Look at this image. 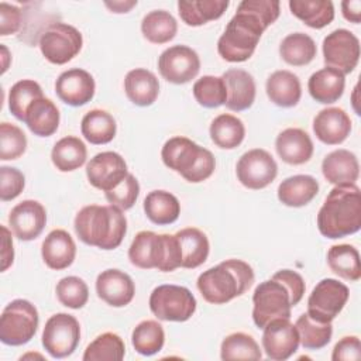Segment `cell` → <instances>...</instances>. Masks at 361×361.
<instances>
[{
	"mask_svg": "<svg viewBox=\"0 0 361 361\" xmlns=\"http://www.w3.org/2000/svg\"><path fill=\"white\" fill-rule=\"evenodd\" d=\"M361 358V341L357 336H345L333 348V361H358Z\"/></svg>",
	"mask_w": 361,
	"mask_h": 361,
	"instance_id": "51",
	"label": "cell"
},
{
	"mask_svg": "<svg viewBox=\"0 0 361 361\" xmlns=\"http://www.w3.org/2000/svg\"><path fill=\"white\" fill-rule=\"evenodd\" d=\"M82 135L90 144L100 145L113 141L117 131L114 117L102 109H93L87 111L80 123Z\"/></svg>",
	"mask_w": 361,
	"mask_h": 361,
	"instance_id": "34",
	"label": "cell"
},
{
	"mask_svg": "<svg viewBox=\"0 0 361 361\" xmlns=\"http://www.w3.org/2000/svg\"><path fill=\"white\" fill-rule=\"evenodd\" d=\"M127 175L128 169L124 158L114 151L99 152L86 165L89 183L103 192L113 189Z\"/></svg>",
	"mask_w": 361,
	"mask_h": 361,
	"instance_id": "17",
	"label": "cell"
},
{
	"mask_svg": "<svg viewBox=\"0 0 361 361\" xmlns=\"http://www.w3.org/2000/svg\"><path fill=\"white\" fill-rule=\"evenodd\" d=\"M1 271H7L14 261V250L11 233L6 226H1Z\"/></svg>",
	"mask_w": 361,
	"mask_h": 361,
	"instance_id": "54",
	"label": "cell"
},
{
	"mask_svg": "<svg viewBox=\"0 0 361 361\" xmlns=\"http://www.w3.org/2000/svg\"><path fill=\"white\" fill-rule=\"evenodd\" d=\"M254 282V271L243 259H226L203 271L197 278V289L212 305H224L245 293Z\"/></svg>",
	"mask_w": 361,
	"mask_h": 361,
	"instance_id": "4",
	"label": "cell"
},
{
	"mask_svg": "<svg viewBox=\"0 0 361 361\" xmlns=\"http://www.w3.org/2000/svg\"><path fill=\"white\" fill-rule=\"evenodd\" d=\"M21 25V10L6 1L0 3V35L16 34Z\"/></svg>",
	"mask_w": 361,
	"mask_h": 361,
	"instance_id": "52",
	"label": "cell"
},
{
	"mask_svg": "<svg viewBox=\"0 0 361 361\" xmlns=\"http://www.w3.org/2000/svg\"><path fill=\"white\" fill-rule=\"evenodd\" d=\"M126 344L123 338L111 331L97 336L85 350L83 361H120L124 358Z\"/></svg>",
	"mask_w": 361,
	"mask_h": 361,
	"instance_id": "42",
	"label": "cell"
},
{
	"mask_svg": "<svg viewBox=\"0 0 361 361\" xmlns=\"http://www.w3.org/2000/svg\"><path fill=\"white\" fill-rule=\"evenodd\" d=\"M27 149V137L24 131L11 124L1 123L0 124V159L10 161L20 158Z\"/></svg>",
	"mask_w": 361,
	"mask_h": 361,
	"instance_id": "48",
	"label": "cell"
},
{
	"mask_svg": "<svg viewBox=\"0 0 361 361\" xmlns=\"http://www.w3.org/2000/svg\"><path fill=\"white\" fill-rule=\"evenodd\" d=\"M281 13L275 0H244L217 41V52L227 62H244L254 54L262 32Z\"/></svg>",
	"mask_w": 361,
	"mask_h": 361,
	"instance_id": "1",
	"label": "cell"
},
{
	"mask_svg": "<svg viewBox=\"0 0 361 361\" xmlns=\"http://www.w3.org/2000/svg\"><path fill=\"white\" fill-rule=\"evenodd\" d=\"M193 293L179 285H159L149 295L152 314L164 322H186L196 312Z\"/></svg>",
	"mask_w": 361,
	"mask_h": 361,
	"instance_id": "9",
	"label": "cell"
},
{
	"mask_svg": "<svg viewBox=\"0 0 361 361\" xmlns=\"http://www.w3.org/2000/svg\"><path fill=\"white\" fill-rule=\"evenodd\" d=\"M272 276L279 279L281 282H283L286 285V288L289 289L290 296H292V305L296 306L305 295L306 285H305L303 278L292 269H281V271L275 272Z\"/></svg>",
	"mask_w": 361,
	"mask_h": 361,
	"instance_id": "53",
	"label": "cell"
},
{
	"mask_svg": "<svg viewBox=\"0 0 361 361\" xmlns=\"http://www.w3.org/2000/svg\"><path fill=\"white\" fill-rule=\"evenodd\" d=\"M180 254H182V268H197L206 262L210 251V244L207 235L196 228V227H186L179 230L176 234Z\"/></svg>",
	"mask_w": 361,
	"mask_h": 361,
	"instance_id": "31",
	"label": "cell"
},
{
	"mask_svg": "<svg viewBox=\"0 0 361 361\" xmlns=\"http://www.w3.org/2000/svg\"><path fill=\"white\" fill-rule=\"evenodd\" d=\"M341 13L347 21L358 24L361 21V1L360 0H344L341 3Z\"/></svg>",
	"mask_w": 361,
	"mask_h": 361,
	"instance_id": "55",
	"label": "cell"
},
{
	"mask_svg": "<svg viewBox=\"0 0 361 361\" xmlns=\"http://www.w3.org/2000/svg\"><path fill=\"white\" fill-rule=\"evenodd\" d=\"M147 217L158 226L172 224L180 214V203L175 195L166 190H152L144 199Z\"/></svg>",
	"mask_w": 361,
	"mask_h": 361,
	"instance_id": "33",
	"label": "cell"
},
{
	"mask_svg": "<svg viewBox=\"0 0 361 361\" xmlns=\"http://www.w3.org/2000/svg\"><path fill=\"white\" fill-rule=\"evenodd\" d=\"M262 330V348L269 360L285 361L296 353L299 333L289 319H274Z\"/></svg>",
	"mask_w": 361,
	"mask_h": 361,
	"instance_id": "16",
	"label": "cell"
},
{
	"mask_svg": "<svg viewBox=\"0 0 361 361\" xmlns=\"http://www.w3.org/2000/svg\"><path fill=\"white\" fill-rule=\"evenodd\" d=\"M134 6H137V0L131 1H106V7H109L113 13H128Z\"/></svg>",
	"mask_w": 361,
	"mask_h": 361,
	"instance_id": "56",
	"label": "cell"
},
{
	"mask_svg": "<svg viewBox=\"0 0 361 361\" xmlns=\"http://www.w3.org/2000/svg\"><path fill=\"white\" fill-rule=\"evenodd\" d=\"M44 97L42 89L39 86L38 82L32 80V79H21L18 82H16L8 93V109L10 113L24 121L25 118V113L27 109L30 107V104L37 100Z\"/></svg>",
	"mask_w": 361,
	"mask_h": 361,
	"instance_id": "45",
	"label": "cell"
},
{
	"mask_svg": "<svg viewBox=\"0 0 361 361\" xmlns=\"http://www.w3.org/2000/svg\"><path fill=\"white\" fill-rule=\"evenodd\" d=\"M1 56H3V68H1V73H4L8 68V59H10V55H8V49L1 45Z\"/></svg>",
	"mask_w": 361,
	"mask_h": 361,
	"instance_id": "57",
	"label": "cell"
},
{
	"mask_svg": "<svg viewBox=\"0 0 361 361\" xmlns=\"http://www.w3.org/2000/svg\"><path fill=\"white\" fill-rule=\"evenodd\" d=\"M275 149L279 158L289 165L306 164L313 155L310 135L302 128H285L275 140Z\"/></svg>",
	"mask_w": 361,
	"mask_h": 361,
	"instance_id": "23",
	"label": "cell"
},
{
	"mask_svg": "<svg viewBox=\"0 0 361 361\" xmlns=\"http://www.w3.org/2000/svg\"><path fill=\"white\" fill-rule=\"evenodd\" d=\"M319 193V182L310 175H293L278 186V199L289 207H302L310 203Z\"/></svg>",
	"mask_w": 361,
	"mask_h": 361,
	"instance_id": "29",
	"label": "cell"
},
{
	"mask_svg": "<svg viewBox=\"0 0 361 361\" xmlns=\"http://www.w3.org/2000/svg\"><path fill=\"white\" fill-rule=\"evenodd\" d=\"M141 32L144 38L152 44H166L175 38L178 23L169 11L154 10L144 16L141 21Z\"/></svg>",
	"mask_w": 361,
	"mask_h": 361,
	"instance_id": "40",
	"label": "cell"
},
{
	"mask_svg": "<svg viewBox=\"0 0 361 361\" xmlns=\"http://www.w3.org/2000/svg\"><path fill=\"white\" fill-rule=\"evenodd\" d=\"M300 344L307 350H320L326 347L333 336L331 323H322L312 319L307 313L298 317L295 323Z\"/></svg>",
	"mask_w": 361,
	"mask_h": 361,
	"instance_id": "43",
	"label": "cell"
},
{
	"mask_svg": "<svg viewBox=\"0 0 361 361\" xmlns=\"http://www.w3.org/2000/svg\"><path fill=\"white\" fill-rule=\"evenodd\" d=\"M25 186V178L21 171L13 166L0 168V199L8 202L16 199Z\"/></svg>",
	"mask_w": 361,
	"mask_h": 361,
	"instance_id": "50",
	"label": "cell"
},
{
	"mask_svg": "<svg viewBox=\"0 0 361 361\" xmlns=\"http://www.w3.org/2000/svg\"><path fill=\"white\" fill-rule=\"evenodd\" d=\"M59 110L48 97L34 100L27 109L24 123L38 137H49L59 127Z\"/></svg>",
	"mask_w": 361,
	"mask_h": 361,
	"instance_id": "30",
	"label": "cell"
},
{
	"mask_svg": "<svg viewBox=\"0 0 361 361\" xmlns=\"http://www.w3.org/2000/svg\"><path fill=\"white\" fill-rule=\"evenodd\" d=\"M290 13L307 27L320 30L334 20V6L330 0H290Z\"/></svg>",
	"mask_w": 361,
	"mask_h": 361,
	"instance_id": "36",
	"label": "cell"
},
{
	"mask_svg": "<svg viewBox=\"0 0 361 361\" xmlns=\"http://www.w3.org/2000/svg\"><path fill=\"white\" fill-rule=\"evenodd\" d=\"M268 99L279 107H293L302 97L299 78L290 71H275L267 79L265 85Z\"/></svg>",
	"mask_w": 361,
	"mask_h": 361,
	"instance_id": "26",
	"label": "cell"
},
{
	"mask_svg": "<svg viewBox=\"0 0 361 361\" xmlns=\"http://www.w3.org/2000/svg\"><path fill=\"white\" fill-rule=\"evenodd\" d=\"M96 293L107 305L124 307L134 299L135 285L128 274L110 268L97 275Z\"/></svg>",
	"mask_w": 361,
	"mask_h": 361,
	"instance_id": "20",
	"label": "cell"
},
{
	"mask_svg": "<svg viewBox=\"0 0 361 361\" xmlns=\"http://www.w3.org/2000/svg\"><path fill=\"white\" fill-rule=\"evenodd\" d=\"M124 90L131 103L140 107L151 106L159 94L157 76L144 68H135L126 75Z\"/></svg>",
	"mask_w": 361,
	"mask_h": 361,
	"instance_id": "28",
	"label": "cell"
},
{
	"mask_svg": "<svg viewBox=\"0 0 361 361\" xmlns=\"http://www.w3.org/2000/svg\"><path fill=\"white\" fill-rule=\"evenodd\" d=\"M8 224L18 240H35L47 224V210L37 200H23L11 209L8 214Z\"/></svg>",
	"mask_w": 361,
	"mask_h": 361,
	"instance_id": "19",
	"label": "cell"
},
{
	"mask_svg": "<svg viewBox=\"0 0 361 361\" xmlns=\"http://www.w3.org/2000/svg\"><path fill=\"white\" fill-rule=\"evenodd\" d=\"M235 173L243 186L259 190L274 182L278 175V165L268 151L254 148L240 157Z\"/></svg>",
	"mask_w": 361,
	"mask_h": 361,
	"instance_id": "13",
	"label": "cell"
},
{
	"mask_svg": "<svg viewBox=\"0 0 361 361\" xmlns=\"http://www.w3.org/2000/svg\"><path fill=\"white\" fill-rule=\"evenodd\" d=\"M323 176L329 183L351 185L360 176V164L354 152L340 148L327 154L322 162Z\"/></svg>",
	"mask_w": 361,
	"mask_h": 361,
	"instance_id": "25",
	"label": "cell"
},
{
	"mask_svg": "<svg viewBox=\"0 0 361 361\" xmlns=\"http://www.w3.org/2000/svg\"><path fill=\"white\" fill-rule=\"evenodd\" d=\"M252 303V320L259 329H264L274 319H289L293 307L289 289L274 276L255 288Z\"/></svg>",
	"mask_w": 361,
	"mask_h": 361,
	"instance_id": "8",
	"label": "cell"
},
{
	"mask_svg": "<svg viewBox=\"0 0 361 361\" xmlns=\"http://www.w3.org/2000/svg\"><path fill=\"white\" fill-rule=\"evenodd\" d=\"M87 158L85 142L75 135H68L58 140L51 151V159L55 168L61 172H72L80 168Z\"/></svg>",
	"mask_w": 361,
	"mask_h": 361,
	"instance_id": "35",
	"label": "cell"
},
{
	"mask_svg": "<svg viewBox=\"0 0 361 361\" xmlns=\"http://www.w3.org/2000/svg\"><path fill=\"white\" fill-rule=\"evenodd\" d=\"M38 323V310L30 300H11L0 316V340L14 347L27 344L35 336Z\"/></svg>",
	"mask_w": 361,
	"mask_h": 361,
	"instance_id": "7",
	"label": "cell"
},
{
	"mask_svg": "<svg viewBox=\"0 0 361 361\" xmlns=\"http://www.w3.org/2000/svg\"><path fill=\"white\" fill-rule=\"evenodd\" d=\"M327 264L340 278L355 282L361 278L360 252L350 244H336L327 251Z\"/></svg>",
	"mask_w": 361,
	"mask_h": 361,
	"instance_id": "38",
	"label": "cell"
},
{
	"mask_svg": "<svg viewBox=\"0 0 361 361\" xmlns=\"http://www.w3.org/2000/svg\"><path fill=\"white\" fill-rule=\"evenodd\" d=\"M316 54V42L305 32H292L286 35L279 45L281 58L292 66H305L310 63Z\"/></svg>",
	"mask_w": 361,
	"mask_h": 361,
	"instance_id": "39",
	"label": "cell"
},
{
	"mask_svg": "<svg viewBox=\"0 0 361 361\" xmlns=\"http://www.w3.org/2000/svg\"><path fill=\"white\" fill-rule=\"evenodd\" d=\"M220 357L223 361L231 360H261L262 353L255 338L247 333H231L220 345Z\"/></svg>",
	"mask_w": 361,
	"mask_h": 361,
	"instance_id": "44",
	"label": "cell"
},
{
	"mask_svg": "<svg viewBox=\"0 0 361 361\" xmlns=\"http://www.w3.org/2000/svg\"><path fill=\"white\" fill-rule=\"evenodd\" d=\"M226 89H227V100L226 107L233 111H243L252 106L255 100V80L251 73L244 69L231 68L221 75Z\"/></svg>",
	"mask_w": 361,
	"mask_h": 361,
	"instance_id": "22",
	"label": "cell"
},
{
	"mask_svg": "<svg viewBox=\"0 0 361 361\" xmlns=\"http://www.w3.org/2000/svg\"><path fill=\"white\" fill-rule=\"evenodd\" d=\"M210 138L212 141L223 149L237 148L245 137L244 123L228 113L219 114L210 124Z\"/></svg>",
	"mask_w": 361,
	"mask_h": 361,
	"instance_id": "37",
	"label": "cell"
},
{
	"mask_svg": "<svg viewBox=\"0 0 361 361\" xmlns=\"http://www.w3.org/2000/svg\"><path fill=\"white\" fill-rule=\"evenodd\" d=\"M344 86V75L330 66L316 71L307 80V90L310 96L322 104H331L337 102L343 96Z\"/></svg>",
	"mask_w": 361,
	"mask_h": 361,
	"instance_id": "27",
	"label": "cell"
},
{
	"mask_svg": "<svg viewBox=\"0 0 361 361\" xmlns=\"http://www.w3.org/2000/svg\"><path fill=\"white\" fill-rule=\"evenodd\" d=\"M227 0H179L178 13L189 27H199L220 18L228 7Z\"/></svg>",
	"mask_w": 361,
	"mask_h": 361,
	"instance_id": "32",
	"label": "cell"
},
{
	"mask_svg": "<svg viewBox=\"0 0 361 361\" xmlns=\"http://www.w3.org/2000/svg\"><path fill=\"white\" fill-rule=\"evenodd\" d=\"M323 59L330 68L340 71L344 76L351 73L360 61V41L345 28L327 34L323 39Z\"/></svg>",
	"mask_w": 361,
	"mask_h": 361,
	"instance_id": "14",
	"label": "cell"
},
{
	"mask_svg": "<svg viewBox=\"0 0 361 361\" xmlns=\"http://www.w3.org/2000/svg\"><path fill=\"white\" fill-rule=\"evenodd\" d=\"M38 44L48 62L54 65H63L80 52L83 38L80 31L73 25L54 23L42 31Z\"/></svg>",
	"mask_w": 361,
	"mask_h": 361,
	"instance_id": "10",
	"label": "cell"
},
{
	"mask_svg": "<svg viewBox=\"0 0 361 361\" xmlns=\"http://www.w3.org/2000/svg\"><path fill=\"white\" fill-rule=\"evenodd\" d=\"M192 92L196 102L206 109L220 107L227 100V89L221 76H202L195 82Z\"/></svg>",
	"mask_w": 361,
	"mask_h": 361,
	"instance_id": "46",
	"label": "cell"
},
{
	"mask_svg": "<svg viewBox=\"0 0 361 361\" xmlns=\"http://www.w3.org/2000/svg\"><path fill=\"white\" fill-rule=\"evenodd\" d=\"M313 131L323 144L338 145L351 133V118L340 107H327L320 110L313 118Z\"/></svg>",
	"mask_w": 361,
	"mask_h": 361,
	"instance_id": "21",
	"label": "cell"
},
{
	"mask_svg": "<svg viewBox=\"0 0 361 361\" xmlns=\"http://www.w3.org/2000/svg\"><path fill=\"white\" fill-rule=\"evenodd\" d=\"M80 340V324L68 313L52 314L42 331V345L52 358H65L73 354Z\"/></svg>",
	"mask_w": 361,
	"mask_h": 361,
	"instance_id": "11",
	"label": "cell"
},
{
	"mask_svg": "<svg viewBox=\"0 0 361 361\" xmlns=\"http://www.w3.org/2000/svg\"><path fill=\"white\" fill-rule=\"evenodd\" d=\"M317 228L326 238H343L361 228V192L355 183L334 186L317 213Z\"/></svg>",
	"mask_w": 361,
	"mask_h": 361,
	"instance_id": "2",
	"label": "cell"
},
{
	"mask_svg": "<svg viewBox=\"0 0 361 361\" xmlns=\"http://www.w3.org/2000/svg\"><path fill=\"white\" fill-rule=\"evenodd\" d=\"M128 259L141 269L157 268L171 272L180 267L182 254L175 234H157L144 230L135 234L128 248Z\"/></svg>",
	"mask_w": 361,
	"mask_h": 361,
	"instance_id": "6",
	"label": "cell"
},
{
	"mask_svg": "<svg viewBox=\"0 0 361 361\" xmlns=\"http://www.w3.org/2000/svg\"><path fill=\"white\" fill-rule=\"evenodd\" d=\"M134 350L141 355H154L159 353L165 343V331L157 320L140 322L131 334Z\"/></svg>",
	"mask_w": 361,
	"mask_h": 361,
	"instance_id": "41",
	"label": "cell"
},
{
	"mask_svg": "<svg viewBox=\"0 0 361 361\" xmlns=\"http://www.w3.org/2000/svg\"><path fill=\"white\" fill-rule=\"evenodd\" d=\"M104 195L110 204H114L121 210H128L134 206L140 195V183L137 178L128 172V175L120 183L104 192Z\"/></svg>",
	"mask_w": 361,
	"mask_h": 361,
	"instance_id": "49",
	"label": "cell"
},
{
	"mask_svg": "<svg viewBox=\"0 0 361 361\" xmlns=\"http://www.w3.org/2000/svg\"><path fill=\"white\" fill-rule=\"evenodd\" d=\"M161 76L173 85H185L195 79L200 71V59L195 49L188 45H172L158 58Z\"/></svg>",
	"mask_w": 361,
	"mask_h": 361,
	"instance_id": "15",
	"label": "cell"
},
{
	"mask_svg": "<svg viewBox=\"0 0 361 361\" xmlns=\"http://www.w3.org/2000/svg\"><path fill=\"white\" fill-rule=\"evenodd\" d=\"M41 255L48 268L61 271L75 261L76 244L68 231L55 228L42 241Z\"/></svg>",
	"mask_w": 361,
	"mask_h": 361,
	"instance_id": "24",
	"label": "cell"
},
{
	"mask_svg": "<svg viewBox=\"0 0 361 361\" xmlns=\"http://www.w3.org/2000/svg\"><path fill=\"white\" fill-rule=\"evenodd\" d=\"M161 158L169 169L190 183L206 180L216 169L214 155L188 137L169 138L162 147Z\"/></svg>",
	"mask_w": 361,
	"mask_h": 361,
	"instance_id": "5",
	"label": "cell"
},
{
	"mask_svg": "<svg viewBox=\"0 0 361 361\" xmlns=\"http://www.w3.org/2000/svg\"><path fill=\"white\" fill-rule=\"evenodd\" d=\"M73 227L82 243L102 250H114L127 233V219L114 204H89L78 212Z\"/></svg>",
	"mask_w": 361,
	"mask_h": 361,
	"instance_id": "3",
	"label": "cell"
},
{
	"mask_svg": "<svg viewBox=\"0 0 361 361\" xmlns=\"http://www.w3.org/2000/svg\"><path fill=\"white\" fill-rule=\"evenodd\" d=\"M96 90L93 76L80 68H72L62 72L55 82L56 96L68 106L79 107L89 103Z\"/></svg>",
	"mask_w": 361,
	"mask_h": 361,
	"instance_id": "18",
	"label": "cell"
},
{
	"mask_svg": "<svg viewBox=\"0 0 361 361\" xmlns=\"http://www.w3.org/2000/svg\"><path fill=\"white\" fill-rule=\"evenodd\" d=\"M61 305L69 309H82L89 300V288L79 276H65L55 288Z\"/></svg>",
	"mask_w": 361,
	"mask_h": 361,
	"instance_id": "47",
	"label": "cell"
},
{
	"mask_svg": "<svg viewBox=\"0 0 361 361\" xmlns=\"http://www.w3.org/2000/svg\"><path fill=\"white\" fill-rule=\"evenodd\" d=\"M350 296L347 285L326 278L317 282L307 299V314L322 323H331L345 306Z\"/></svg>",
	"mask_w": 361,
	"mask_h": 361,
	"instance_id": "12",
	"label": "cell"
}]
</instances>
